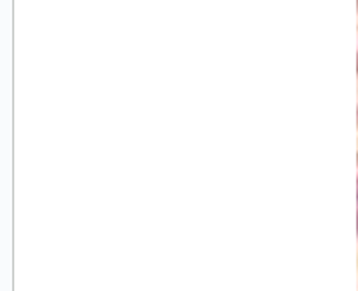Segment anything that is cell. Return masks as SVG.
Returning a JSON list of instances; mask_svg holds the SVG:
<instances>
[{"label": "cell", "instance_id": "cell-1", "mask_svg": "<svg viewBox=\"0 0 358 291\" xmlns=\"http://www.w3.org/2000/svg\"><path fill=\"white\" fill-rule=\"evenodd\" d=\"M357 69H358V59H357Z\"/></svg>", "mask_w": 358, "mask_h": 291}, {"label": "cell", "instance_id": "cell-2", "mask_svg": "<svg viewBox=\"0 0 358 291\" xmlns=\"http://www.w3.org/2000/svg\"><path fill=\"white\" fill-rule=\"evenodd\" d=\"M357 192H358V189H357Z\"/></svg>", "mask_w": 358, "mask_h": 291}]
</instances>
